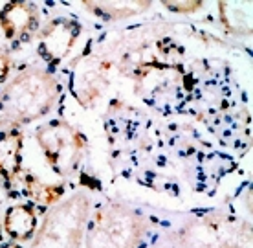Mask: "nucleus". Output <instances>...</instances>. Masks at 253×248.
<instances>
[{
  "label": "nucleus",
  "mask_w": 253,
  "mask_h": 248,
  "mask_svg": "<svg viewBox=\"0 0 253 248\" xmlns=\"http://www.w3.org/2000/svg\"><path fill=\"white\" fill-rule=\"evenodd\" d=\"M61 96V85L46 68L28 66L0 89V125L20 127L50 114Z\"/></svg>",
  "instance_id": "nucleus-1"
},
{
  "label": "nucleus",
  "mask_w": 253,
  "mask_h": 248,
  "mask_svg": "<svg viewBox=\"0 0 253 248\" xmlns=\"http://www.w3.org/2000/svg\"><path fill=\"white\" fill-rule=\"evenodd\" d=\"M88 193L76 191L46 211L30 248H81L90 217Z\"/></svg>",
  "instance_id": "nucleus-2"
},
{
  "label": "nucleus",
  "mask_w": 253,
  "mask_h": 248,
  "mask_svg": "<svg viewBox=\"0 0 253 248\" xmlns=\"http://www.w3.org/2000/svg\"><path fill=\"white\" fill-rule=\"evenodd\" d=\"M147 236L145 219L125 204H105L90 213L84 248H139Z\"/></svg>",
  "instance_id": "nucleus-3"
},
{
  "label": "nucleus",
  "mask_w": 253,
  "mask_h": 248,
  "mask_svg": "<svg viewBox=\"0 0 253 248\" xmlns=\"http://www.w3.org/2000/svg\"><path fill=\"white\" fill-rule=\"evenodd\" d=\"M178 248H252V228L228 215L191 219L174 234Z\"/></svg>",
  "instance_id": "nucleus-4"
},
{
  "label": "nucleus",
  "mask_w": 253,
  "mask_h": 248,
  "mask_svg": "<svg viewBox=\"0 0 253 248\" xmlns=\"http://www.w3.org/2000/svg\"><path fill=\"white\" fill-rule=\"evenodd\" d=\"M41 151L51 171L59 177H70L81 164L88 142L84 134L64 120H50L35 131Z\"/></svg>",
  "instance_id": "nucleus-5"
},
{
  "label": "nucleus",
  "mask_w": 253,
  "mask_h": 248,
  "mask_svg": "<svg viewBox=\"0 0 253 248\" xmlns=\"http://www.w3.org/2000/svg\"><path fill=\"white\" fill-rule=\"evenodd\" d=\"M81 33L83 24L74 19L55 17V19L48 20L35 35L37 37V55L48 66H57L70 55V51L76 46Z\"/></svg>",
  "instance_id": "nucleus-6"
},
{
  "label": "nucleus",
  "mask_w": 253,
  "mask_h": 248,
  "mask_svg": "<svg viewBox=\"0 0 253 248\" xmlns=\"http://www.w3.org/2000/svg\"><path fill=\"white\" fill-rule=\"evenodd\" d=\"M110 63L101 55H83L76 61L70 76V90L83 107H90L108 85Z\"/></svg>",
  "instance_id": "nucleus-7"
},
{
  "label": "nucleus",
  "mask_w": 253,
  "mask_h": 248,
  "mask_svg": "<svg viewBox=\"0 0 253 248\" xmlns=\"http://www.w3.org/2000/svg\"><path fill=\"white\" fill-rule=\"evenodd\" d=\"M0 30L7 43L24 45L41 30V9L35 2L28 0L6 2L0 9Z\"/></svg>",
  "instance_id": "nucleus-8"
},
{
  "label": "nucleus",
  "mask_w": 253,
  "mask_h": 248,
  "mask_svg": "<svg viewBox=\"0 0 253 248\" xmlns=\"http://www.w3.org/2000/svg\"><path fill=\"white\" fill-rule=\"evenodd\" d=\"M37 228L39 215L33 204H11L2 213V232L15 243L24 245L26 241H32Z\"/></svg>",
  "instance_id": "nucleus-9"
},
{
  "label": "nucleus",
  "mask_w": 253,
  "mask_h": 248,
  "mask_svg": "<svg viewBox=\"0 0 253 248\" xmlns=\"http://www.w3.org/2000/svg\"><path fill=\"white\" fill-rule=\"evenodd\" d=\"M24 131L20 127H6L0 131V178L11 184L22 173Z\"/></svg>",
  "instance_id": "nucleus-10"
},
{
  "label": "nucleus",
  "mask_w": 253,
  "mask_h": 248,
  "mask_svg": "<svg viewBox=\"0 0 253 248\" xmlns=\"http://www.w3.org/2000/svg\"><path fill=\"white\" fill-rule=\"evenodd\" d=\"M81 6L97 19L105 22H114V20L130 19L145 13L152 6V2L149 0H84L81 2Z\"/></svg>",
  "instance_id": "nucleus-11"
},
{
  "label": "nucleus",
  "mask_w": 253,
  "mask_h": 248,
  "mask_svg": "<svg viewBox=\"0 0 253 248\" xmlns=\"http://www.w3.org/2000/svg\"><path fill=\"white\" fill-rule=\"evenodd\" d=\"M218 17H220L222 28L229 33V35H237V37H244L250 35L253 30V2H218Z\"/></svg>",
  "instance_id": "nucleus-12"
},
{
  "label": "nucleus",
  "mask_w": 253,
  "mask_h": 248,
  "mask_svg": "<svg viewBox=\"0 0 253 248\" xmlns=\"http://www.w3.org/2000/svg\"><path fill=\"white\" fill-rule=\"evenodd\" d=\"M24 191L26 195L32 198L33 206L41 204V206H53L57 204L64 195V186L61 184H48L42 182L41 178L33 177V175H26L24 177Z\"/></svg>",
  "instance_id": "nucleus-13"
},
{
  "label": "nucleus",
  "mask_w": 253,
  "mask_h": 248,
  "mask_svg": "<svg viewBox=\"0 0 253 248\" xmlns=\"http://www.w3.org/2000/svg\"><path fill=\"white\" fill-rule=\"evenodd\" d=\"M162 6L178 15H191L202 7V2L200 0H164Z\"/></svg>",
  "instance_id": "nucleus-14"
},
{
  "label": "nucleus",
  "mask_w": 253,
  "mask_h": 248,
  "mask_svg": "<svg viewBox=\"0 0 253 248\" xmlns=\"http://www.w3.org/2000/svg\"><path fill=\"white\" fill-rule=\"evenodd\" d=\"M13 68V59L4 48H0V85H4L7 81V77L11 74Z\"/></svg>",
  "instance_id": "nucleus-15"
},
{
  "label": "nucleus",
  "mask_w": 253,
  "mask_h": 248,
  "mask_svg": "<svg viewBox=\"0 0 253 248\" xmlns=\"http://www.w3.org/2000/svg\"><path fill=\"white\" fill-rule=\"evenodd\" d=\"M0 248H24L20 243H15V241H11V243H4V245H0Z\"/></svg>",
  "instance_id": "nucleus-16"
},
{
  "label": "nucleus",
  "mask_w": 253,
  "mask_h": 248,
  "mask_svg": "<svg viewBox=\"0 0 253 248\" xmlns=\"http://www.w3.org/2000/svg\"><path fill=\"white\" fill-rule=\"evenodd\" d=\"M2 236L4 232H2V206H0V243H2Z\"/></svg>",
  "instance_id": "nucleus-17"
},
{
  "label": "nucleus",
  "mask_w": 253,
  "mask_h": 248,
  "mask_svg": "<svg viewBox=\"0 0 253 248\" xmlns=\"http://www.w3.org/2000/svg\"><path fill=\"white\" fill-rule=\"evenodd\" d=\"M0 127H2V125H0Z\"/></svg>",
  "instance_id": "nucleus-18"
}]
</instances>
